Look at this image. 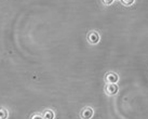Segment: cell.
<instances>
[{"instance_id":"cell-1","label":"cell","mask_w":148,"mask_h":119,"mask_svg":"<svg viewBox=\"0 0 148 119\" xmlns=\"http://www.w3.org/2000/svg\"><path fill=\"white\" fill-rule=\"evenodd\" d=\"M99 39H101L99 34L97 32H95V30L90 32L89 35H88V41L90 42L91 45H97L99 42Z\"/></svg>"},{"instance_id":"cell-2","label":"cell","mask_w":148,"mask_h":119,"mask_svg":"<svg viewBox=\"0 0 148 119\" xmlns=\"http://www.w3.org/2000/svg\"><path fill=\"white\" fill-rule=\"evenodd\" d=\"M119 91V87L117 86V83H108L106 87V93L108 95H116Z\"/></svg>"},{"instance_id":"cell-3","label":"cell","mask_w":148,"mask_h":119,"mask_svg":"<svg viewBox=\"0 0 148 119\" xmlns=\"http://www.w3.org/2000/svg\"><path fill=\"white\" fill-rule=\"evenodd\" d=\"M93 114L94 111L91 107H84L81 111V118L82 119H91L93 117Z\"/></svg>"},{"instance_id":"cell-4","label":"cell","mask_w":148,"mask_h":119,"mask_svg":"<svg viewBox=\"0 0 148 119\" xmlns=\"http://www.w3.org/2000/svg\"><path fill=\"white\" fill-rule=\"evenodd\" d=\"M119 80V76L116 73H108L106 75V82L107 83H117Z\"/></svg>"},{"instance_id":"cell-5","label":"cell","mask_w":148,"mask_h":119,"mask_svg":"<svg viewBox=\"0 0 148 119\" xmlns=\"http://www.w3.org/2000/svg\"><path fill=\"white\" fill-rule=\"evenodd\" d=\"M42 116H43L45 119H54V113H53V111H51V109L45 111V113H43Z\"/></svg>"},{"instance_id":"cell-6","label":"cell","mask_w":148,"mask_h":119,"mask_svg":"<svg viewBox=\"0 0 148 119\" xmlns=\"http://www.w3.org/2000/svg\"><path fill=\"white\" fill-rule=\"evenodd\" d=\"M8 118V111L5 108H0V119Z\"/></svg>"},{"instance_id":"cell-7","label":"cell","mask_w":148,"mask_h":119,"mask_svg":"<svg viewBox=\"0 0 148 119\" xmlns=\"http://www.w3.org/2000/svg\"><path fill=\"white\" fill-rule=\"evenodd\" d=\"M134 1L135 0H121L122 4H124V6H131V4H133Z\"/></svg>"},{"instance_id":"cell-8","label":"cell","mask_w":148,"mask_h":119,"mask_svg":"<svg viewBox=\"0 0 148 119\" xmlns=\"http://www.w3.org/2000/svg\"><path fill=\"white\" fill-rule=\"evenodd\" d=\"M114 1H115V0H102V2H103L105 6H110Z\"/></svg>"},{"instance_id":"cell-9","label":"cell","mask_w":148,"mask_h":119,"mask_svg":"<svg viewBox=\"0 0 148 119\" xmlns=\"http://www.w3.org/2000/svg\"><path fill=\"white\" fill-rule=\"evenodd\" d=\"M32 119H45V118H43V116H42V115L36 114V115H34L33 117H32Z\"/></svg>"},{"instance_id":"cell-10","label":"cell","mask_w":148,"mask_h":119,"mask_svg":"<svg viewBox=\"0 0 148 119\" xmlns=\"http://www.w3.org/2000/svg\"><path fill=\"white\" fill-rule=\"evenodd\" d=\"M120 1H121V0H120Z\"/></svg>"}]
</instances>
